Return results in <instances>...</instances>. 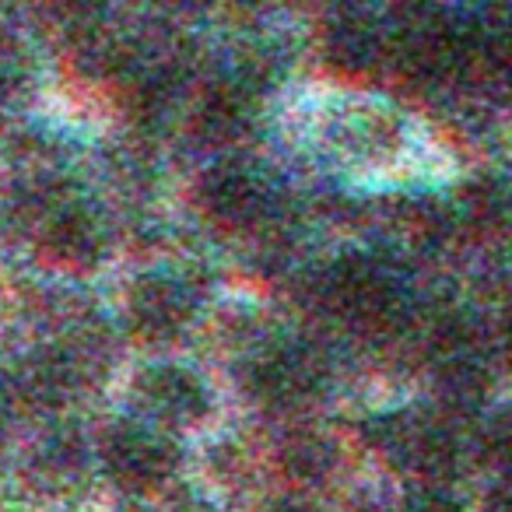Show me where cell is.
<instances>
[{
    "mask_svg": "<svg viewBox=\"0 0 512 512\" xmlns=\"http://www.w3.org/2000/svg\"><path fill=\"white\" fill-rule=\"evenodd\" d=\"M32 470L50 488H67L85 470V442L74 428H57L32 453Z\"/></svg>",
    "mask_w": 512,
    "mask_h": 512,
    "instance_id": "8fae6325",
    "label": "cell"
},
{
    "mask_svg": "<svg viewBox=\"0 0 512 512\" xmlns=\"http://www.w3.org/2000/svg\"><path fill=\"white\" fill-rule=\"evenodd\" d=\"M127 316L141 341H176L193 320V295L169 274H144L130 288Z\"/></svg>",
    "mask_w": 512,
    "mask_h": 512,
    "instance_id": "8992f818",
    "label": "cell"
},
{
    "mask_svg": "<svg viewBox=\"0 0 512 512\" xmlns=\"http://www.w3.org/2000/svg\"><path fill=\"white\" fill-rule=\"evenodd\" d=\"M253 120V85L246 78H221L200 95L193 109V134L207 144H232Z\"/></svg>",
    "mask_w": 512,
    "mask_h": 512,
    "instance_id": "9c48e42d",
    "label": "cell"
},
{
    "mask_svg": "<svg viewBox=\"0 0 512 512\" xmlns=\"http://www.w3.org/2000/svg\"><path fill=\"white\" fill-rule=\"evenodd\" d=\"M327 383V362L309 344H274L246 369V386L271 407H292L316 397Z\"/></svg>",
    "mask_w": 512,
    "mask_h": 512,
    "instance_id": "3957f363",
    "label": "cell"
},
{
    "mask_svg": "<svg viewBox=\"0 0 512 512\" xmlns=\"http://www.w3.org/2000/svg\"><path fill=\"white\" fill-rule=\"evenodd\" d=\"M327 57L344 74H369L386 57V32L365 15H337L327 29Z\"/></svg>",
    "mask_w": 512,
    "mask_h": 512,
    "instance_id": "30bf717a",
    "label": "cell"
},
{
    "mask_svg": "<svg viewBox=\"0 0 512 512\" xmlns=\"http://www.w3.org/2000/svg\"><path fill=\"white\" fill-rule=\"evenodd\" d=\"M281 467L295 481H323L334 467V449L323 435L299 432L281 446Z\"/></svg>",
    "mask_w": 512,
    "mask_h": 512,
    "instance_id": "7c38bea8",
    "label": "cell"
},
{
    "mask_svg": "<svg viewBox=\"0 0 512 512\" xmlns=\"http://www.w3.org/2000/svg\"><path fill=\"white\" fill-rule=\"evenodd\" d=\"M383 449L393 463L421 477H442L456 463V442L449 428L432 418H421V414L393 418L390 432H383Z\"/></svg>",
    "mask_w": 512,
    "mask_h": 512,
    "instance_id": "ba28073f",
    "label": "cell"
},
{
    "mask_svg": "<svg viewBox=\"0 0 512 512\" xmlns=\"http://www.w3.org/2000/svg\"><path fill=\"white\" fill-rule=\"evenodd\" d=\"M197 197L204 214L218 228L228 232H242V228H256L264 221L267 207H271V190L249 165L239 162H221L200 179Z\"/></svg>",
    "mask_w": 512,
    "mask_h": 512,
    "instance_id": "5b68a950",
    "label": "cell"
},
{
    "mask_svg": "<svg viewBox=\"0 0 512 512\" xmlns=\"http://www.w3.org/2000/svg\"><path fill=\"white\" fill-rule=\"evenodd\" d=\"M271 512H320V509H313V505H306V502H278Z\"/></svg>",
    "mask_w": 512,
    "mask_h": 512,
    "instance_id": "e0dca14e",
    "label": "cell"
},
{
    "mask_svg": "<svg viewBox=\"0 0 512 512\" xmlns=\"http://www.w3.org/2000/svg\"><path fill=\"white\" fill-rule=\"evenodd\" d=\"M11 414H15V390L8 386V379H0V432L11 425Z\"/></svg>",
    "mask_w": 512,
    "mask_h": 512,
    "instance_id": "2e32d148",
    "label": "cell"
},
{
    "mask_svg": "<svg viewBox=\"0 0 512 512\" xmlns=\"http://www.w3.org/2000/svg\"><path fill=\"white\" fill-rule=\"evenodd\" d=\"M404 512H460V505H456L453 498L439 495V491H421V495H414L411 502H407Z\"/></svg>",
    "mask_w": 512,
    "mask_h": 512,
    "instance_id": "9a60e30c",
    "label": "cell"
},
{
    "mask_svg": "<svg viewBox=\"0 0 512 512\" xmlns=\"http://www.w3.org/2000/svg\"><path fill=\"white\" fill-rule=\"evenodd\" d=\"M134 400L148 418L169 428L197 425L207 414V390L193 372L176 365H155L144 369L134 383Z\"/></svg>",
    "mask_w": 512,
    "mask_h": 512,
    "instance_id": "52a82bcc",
    "label": "cell"
},
{
    "mask_svg": "<svg viewBox=\"0 0 512 512\" xmlns=\"http://www.w3.org/2000/svg\"><path fill=\"white\" fill-rule=\"evenodd\" d=\"M29 221H36L39 253L67 271H92L106 253V225L92 207L64 193L43 204Z\"/></svg>",
    "mask_w": 512,
    "mask_h": 512,
    "instance_id": "7a4b0ae2",
    "label": "cell"
},
{
    "mask_svg": "<svg viewBox=\"0 0 512 512\" xmlns=\"http://www.w3.org/2000/svg\"><path fill=\"white\" fill-rule=\"evenodd\" d=\"M29 71H25V53L15 39L0 36V109H8L11 102L22 95Z\"/></svg>",
    "mask_w": 512,
    "mask_h": 512,
    "instance_id": "5bb4252c",
    "label": "cell"
},
{
    "mask_svg": "<svg viewBox=\"0 0 512 512\" xmlns=\"http://www.w3.org/2000/svg\"><path fill=\"white\" fill-rule=\"evenodd\" d=\"M102 467L123 491H155L176 470V453L144 425H113L102 439Z\"/></svg>",
    "mask_w": 512,
    "mask_h": 512,
    "instance_id": "277c9868",
    "label": "cell"
},
{
    "mask_svg": "<svg viewBox=\"0 0 512 512\" xmlns=\"http://www.w3.org/2000/svg\"><path fill=\"white\" fill-rule=\"evenodd\" d=\"M505 190L498 183H481L467 193V218L477 232H498L505 225Z\"/></svg>",
    "mask_w": 512,
    "mask_h": 512,
    "instance_id": "4fadbf2b",
    "label": "cell"
},
{
    "mask_svg": "<svg viewBox=\"0 0 512 512\" xmlns=\"http://www.w3.org/2000/svg\"><path fill=\"white\" fill-rule=\"evenodd\" d=\"M320 302L337 320L358 330H383L400 309V288L393 274L372 256H344L320 278Z\"/></svg>",
    "mask_w": 512,
    "mask_h": 512,
    "instance_id": "6da1fadb",
    "label": "cell"
}]
</instances>
